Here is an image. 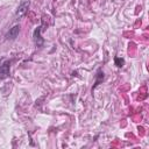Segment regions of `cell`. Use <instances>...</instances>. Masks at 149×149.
<instances>
[{"mask_svg":"<svg viewBox=\"0 0 149 149\" xmlns=\"http://www.w3.org/2000/svg\"><path fill=\"white\" fill-rule=\"evenodd\" d=\"M29 5H30V2H29L28 0H24V1H22V2L19 5V7H17V9H16V12H15V17H16L17 20L21 19V17H23V16L27 14L28 8H29Z\"/></svg>","mask_w":149,"mask_h":149,"instance_id":"6da1fadb","label":"cell"},{"mask_svg":"<svg viewBox=\"0 0 149 149\" xmlns=\"http://www.w3.org/2000/svg\"><path fill=\"white\" fill-rule=\"evenodd\" d=\"M42 27L40 26V27H37L35 30H34V35H33V37H34V42H35V45L36 47H42L43 45V43H44V40L42 38V36H41V29Z\"/></svg>","mask_w":149,"mask_h":149,"instance_id":"277c9868","label":"cell"},{"mask_svg":"<svg viewBox=\"0 0 149 149\" xmlns=\"http://www.w3.org/2000/svg\"><path fill=\"white\" fill-rule=\"evenodd\" d=\"M19 33H20V24H15L13 26L6 34V40H9V41H13L15 40L17 36H19Z\"/></svg>","mask_w":149,"mask_h":149,"instance_id":"7a4b0ae2","label":"cell"},{"mask_svg":"<svg viewBox=\"0 0 149 149\" xmlns=\"http://www.w3.org/2000/svg\"><path fill=\"white\" fill-rule=\"evenodd\" d=\"M9 68H10L9 61H5L0 65V79H6L9 76Z\"/></svg>","mask_w":149,"mask_h":149,"instance_id":"3957f363","label":"cell"},{"mask_svg":"<svg viewBox=\"0 0 149 149\" xmlns=\"http://www.w3.org/2000/svg\"><path fill=\"white\" fill-rule=\"evenodd\" d=\"M114 64L118 66V68H122L125 65V59L123 58H120V57H115L114 58Z\"/></svg>","mask_w":149,"mask_h":149,"instance_id":"8992f818","label":"cell"},{"mask_svg":"<svg viewBox=\"0 0 149 149\" xmlns=\"http://www.w3.org/2000/svg\"><path fill=\"white\" fill-rule=\"evenodd\" d=\"M102 80H104V72H102L101 69H99L98 72H97V74H95V81H94V85H93V87H92V91H93Z\"/></svg>","mask_w":149,"mask_h":149,"instance_id":"5b68a950","label":"cell"}]
</instances>
